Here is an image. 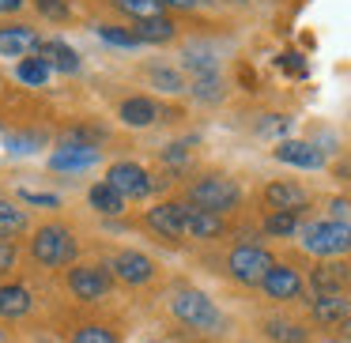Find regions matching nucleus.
<instances>
[{
	"mask_svg": "<svg viewBox=\"0 0 351 343\" xmlns=\"http://www.w3.org/2000/svg\"><path fill=\"white\" fill-rule=\"evenodd\" d=\"M272 155L280 162H287V166H298V170H321L325 166V155L313 144H306V140H283V144H276Z\"/></svg>",
	"mask_w": 351,
	"mask_h": 343,
	"instance_id": "16",
	"label": "nucleus"
},
{
	"mask_svg": "<svg viewBox=\"0 0 351 343\" xmlns=\"http://www.w3.org/2000/svg\"><path fill=\"white\" fill-rule=\"evenodd\" d=\"M117 121L129 125V129H147V125L159 121V106L147 94H129V99L117 102Z\"/></svg>",
	"mask_w": 351,
	"mask_h": 343,
	"instance_id": "13",
	"label": "nucleus"
},
{
	"mask_svg": "<svg viewBox=\"0 0 351 343\" xmlns=\"http://www.w3.org/2000/svg\"><path fill=\"white\" fill-rule=\"evenodd\" d=\"M99 34H102L106 42H114V46H125V49H136V46H140V38H136L132 31H121V27H110V23H102Z\"/></svg>",
	"mask_w": 351,
	"mask_h": 343,
	"instance_id": "34",
	"label": "nucleus"
},
{
	"mask_svg": "<svg viewBox=\"0 0 351 343\" xmlns=\"http://www.w3.org/2000/svg\"><path fill=\"white\" fill-rule=\"evenodd\" d=\"M0 343H8V335H4V328H0Z\"/></svg>",
	"mask_w": 351,
	"mask_h": 343,
	"instance_id": "43",
	"label": "nucleus"
},
{
	"mask_svg": "<svg viewBox=\"0 0 351 343\" xmlns=\"http://www.w3.org/2000/svg\"><path fill=\"white\" fill-rule=\"evenodd\" d=\"M16 242H4V238H0V279H4V275H12V268H16Z\"/></svg>",
	"mask_w": 351,
	"mask_h": 343,
	"instance_id": "35",
	"label": "nucleus"
},
{
	"mask_svg": "<svg viewBox=\"0 0 351 343\" xmlns=\"http://www.w3.org/2000/svg\"><path fill=\"white\" fill-rule=\"evenodd\" d=\"M80 253V242L72 234V227L49 219L42 227L31 230V260L38 268H69Z\"/></svg>",
	"mask_w": 351,
	"mask_h": 343,
	"instance_id": "1",
	"label": "nucleus"
},
{
	"mask_svg": "<svg viewBox=\"0 0 351 343\" xmlns=\"http://www.w3.org/2000/svg\"><path fill=\"white\" fill-rule=\"evenodd\" d=\"M144 223L159 238H182L185 234V200H162V204L147 207Z\"/></svg>",
	"mask_w": 351,
	"mask_h": 343,
	"instance_id": "11",
	"label": "nucleus"
},
{
	"mask_svg": "<svg viewBox=\"0 0 351 343\" xmlns=\"http://www.w3.org/2000/svg\"><path fill=\"white\" fill-rule=\"evenodd\" d=\"M223 215H212V212H200V207H189L185 204V234L189 238H200V242H212V238L223 234Z\"/></svg>",
	"mask_w": 351,
	"mask_h": 343,
	"instance_id": "20",
	"label": "nucleus"
},
{
	"mask_svg": "<svg viewBox=\"0 0 351 343\" xmlns=\"http://www.w3.org/2000/svg\"><path fill=\"white\" fill-rule=\"evenodd\" d=\"M27 8V0H0V16H16Z\"/></svg>",
	"mask_w": 351,
	"mask_h": 343,
	"instance_id": "39",
	"label": "nucleus"
},
{
	"mask_svg": "<svg viewBox=\"0 0 351 343\" xmlns=\"http://www.w3.org/2000/svg\"><path fill=\"white\" fill-rule=\"evenodd\" d=\"M34 57H42V61L49 64V72H80V57H76V49L69 46V42H61V38H42V46H38V53Z\"/></svg>",
	"mask_w": 351,
	"mask_h": 343,
	"instance_id": "19",
	"label": "nucleus"
},
{
	"mask_svg": "<svg viewBox=\"0 0 351 343\" xmlns=\"http://www.w3.org/2000/svg\"><path fill=\"white\" fill-rule=\"evenodd\" d=\"M69 343H121V340L106 325H80V328H72Z\"/></svg>",
	"mask_w": 351,
	"mask_h": 343,
	"instance_id": "29",
	"label": "nucleus"
},
{
	"mask_svg": "<svg viewBox=\"0 0 351 343\" xmlns=\"http://www.w3.org/2000/svg\"><path fill=\"white\" fill-rule=\"evenodd\" d=\"M42 46V34L27 23H4L0 27V57H8V61H27L34 57Z\"/></svg>",
	"mask_w": 351,
	"mask_h": 343,
	"instance_id": "10",
	"label": "nucleus"
},
{
	"mask_svg": "<svg viewBox=\"0 0 351 343\" xmlns=\"http://www.w3.org/2000/svg\"><path fill=\"white\" fill-rule=\"evenodd\" d=\"M272 264H276L272 253L261 249V245H234L230 257H227V272L234 275L238 283H245V287H257Z\"/></svg>",
	"mask_w": 351,
	"mask_h": 343,
	"instance_id": "6",
	"label": "nucleus"
},
{
	"mask_svg": "<svg viewBox=\"0 0 351 343\" xmlns=\"http://www.w3.org/2000/svg\"><path fill=\"white\" fill-rule=\"evenodd\" d=\"M162 159H167L170 166H185V162H189V155H185V147H182V144H170L167 151H162Z\"/></svg>",
	"mask_w": 351,
	"mask_h": 343,
	"instance_id": "38",
	"label": "nucleus"
},
{
	"mask_svg": "<svg viewBox=\"0 0 351 343\" xmlns=\"http://www.w3.org/2000/svg\"><path fill=\"white\" fill-rule=\"evenodd\" d=\"M87 204H91L99 215H121L125 212V200L117 196L106 181H95L91 189H87Z\"/></svg>",
	"mask_w": 351,
	"mask_h": 343,
	"instance_id": "23",
	"label": "nucleus"
},
{
	"mask_svg": "<svg viewBox=\"0 0 351 343\" xmlns=\"http://www.w3.org/2000/svg\"><path fill=\"white\" fill-rule=\"evenodd\" d=\"M147 84L159 87V91H167V94L189 91V84H185L182 72H178V68H167V64H152V68H147Z\"/></svg>",
	"mask_w": 351,
	"mask_h": 343,
	"instance_id": "24",
	"label": "nucleus"
},
{
	"mask_svg": "<svg viewBox=\"0 0 351 343\" xmlns=\"http://www.w3.org/2000/svg\"><path fill=\"white\" fill-rule=\"evenodd\" d=\"M42 132H12L8 136V151H16V155H31V151H38V144H42Z\"/></svg>",
	"mask_w": 351,
	"mask_h": 343,
	"instance_id": "33",
	"label": "nucleus"
},
{
	"mask_svg": "<svg viewBox=\"0 0 351 343\" xmlns=\"http://www.w3.org/2000/svg\"><path fill=\"white\" fill-rule=\"evenodd\" d=\"M34 309V294L23 283H4L0 287V317L4 320H19Z\"/></svg>",
	"mask_w": 351,
	"mask_h": 343,
	"instance_id": "17",
	"label": "nucleus"
},
{
	"mask_svg": "<svg viewBox=\"0 0 351 343\" xmlns=\"http://www.w3.org/2000/svg\"><path fill=\"white\" fill-rule=\"evenodd\" d=\"M106 185L121 200H147L152 189H155L152 174H147L140 162H114V166L106 170Z\"/></svg>",
	"mask_w": 351,
	"mask_h": 343,
	"instance_id": "7",
	"label": "nucleus"
},
{
	"mask_svg": "<svg viewBox=\"0 0 351 343\" xmlns=\"http://www.w3.org/2000/svg\"><path fill=\"white\" fill-rule=\"evenodd\" d=\"M19 196H23V204H34V207H49V212H53V207H61V200L53 196V192H19Z\"/></svg>",
	"mask_w": 351,
	"mask_h": 343,
	"instance_id": "36",
	"label": "nucleus"
},
{
	"mask_svg": "<svg viewBox=\"0 0 351 343\" xmlns=\"http://www.w3.org/2000/svg\"><path fill=\"white\" fill-rule=\"evenodd\" d=\"M162 8H182V12H189V8H197L200 0H159Z\"/></svg>",
	"mask_w": 351,
	"mask_h": 343,
	"instance_id": "40",
	"label": "nucleus"
},
{
	"mask_svg": "<svg viewBox=\"0 0 351 343\" xmlns=\"http://www.w3.org/2000/svg\"><path fill=\"white\" fill-rule=\"evenodd\" d=\"M140 38V46H162V42H170L178 34V27H174V19H167V16H159V19H144V23H136V31H132Z\"/></svg>",
	"mask_w": 351,
	"mask_h": 343,
	"instance_id": "22",
	"label": "nucleus"
},
{
	"mask_svg": "<svg viewBox=\"0 0 351 343\" xmlns=\"http://www.w3.org/2000/svg\"><path fill=\"white\" fill-rule=\"evenodd\" d=\"M91 166H99V147L84 144V140H61L57 151L49 155V170L53 174H87Z\"/></svg>",
	"mask_w": 351,
	"mask_h": 343,
	"instance_id": "8",
	"label": "nucleus"
},
{
	"mask_svg": "<svg viewBox=\"0 0 351 343\" xmlns=\"http://www.w3.org/2000/svg\"><path fill=\"white\" fill-rule=\"evenodd\" d=\"M189 94L197 102H219L223 99V79H219V72L215 76H197V79H189Z\"/></svg>",
	"mask_w": 351,
	"mask_h": 343,
	"instance_id": "28",
	"label": "nucleus"
},
{
	"mask_svg": "<svg viewBox=\"0 0 351 343\" xmlns=\"http://www.w3.org/2000/svg\"><path fill=\"white\" fill-rule=\"evenodd\" d=\"M328 207H332V219H340V215L348 212L351 204H348V200H332V204H328Z\"/></svg>",
	"mask_w": 351,
	"mask_h": 343,
	"instance_id": "41",
	"label": "nucleus"
},
{
	"mask_svg": "<svg viewBox=\"0 0 351 343\" xmlns=\"http://www.w3.org/2000/svg\"><path fill=\"white\" fill-rule=\"evenodd\" d=\"M265 204L272 207V212L302 215V207L310 204V196H306V189L295 185V181H272V185H265Z\"/></svg>",
	"mask_w": 351,
	"mask_h": 343,
	"instance_id": "14",
	"label": "nucleus"
},
{
	"mask_svg": "<svg viewBox=\"0 0 351 343\" xmlns=\"http://www.w3.org/2000/svg\"><path fill=\"white\" fill-rule=\"evenodd\" d=\"M64 283H69L72 298H80V302H102L114 290V275L102 264H72Z\"/></svg>",
	"mask_w": 351,
	"mask_h": 343,
	"instance_id": "5",
	"label": "nucleus"
},
{
	"mask_svg": "<svg viewBox=\"0 0 351 343\" xmlns=\"http://www.w3.org/2000/svg\"><path fill=\"white\" fill-rule=\"evenodd\" d=\"M16 76H19V84H27V87H46L49 64L42 61V57H27V61L16 64Z\"/></svg>",
	"mask_w": 351,
	"mask_h": 343,
	"instance_id": "26",
	"label": "nucleus"
},
{
	"mask_svg": "<svg viewBox=\"0 0 351 343\" xmlns=\"http://www.w3.org/2000/svg\"><path fill=\"white\" fill-rule=\"evenodd\" d=\"M106 268H110L114 279L129 283V287H144V283L155 279V260L147 257V253H140V249H117Z\"/></svg>",
	"mask_w": 351,
	"mask_h": 343,
	"instance_id": "9",
	"label": "nucleus"
},
{
	"mask_svg": "<svg viewBox=\"0 0 351 343\" xmlns=\"http://www.w3.org/2000/svg\"><path fill=\"white\" fill-rule=\"evenodd\" d=\"M310 313H313V320H317V325H340V320L348 317V298H340V294H317V298H313V305H310Z\"/></svg>",
	"mask_w": 351,
	"mask_h": 343,
	"instance_id": "21",
	"label": "nucleus"
},
{
	"mask_svg": "<svg viewBox=\"0 0 351 343\" xmlns=\"http://www.w3.org/2000/svg\"><path fill=\"white\" fill-rule=\"evenodd\" d=\"M185 204L189 207H200V212H212V215H223V212H234L242 204V185L230 181L223 174H208V177H197L185 192Z\"/></svg>",
	"mask_w": 351,
	"mask_h": 343,
	"instance_id": "2",
	"label": "nucleus"
},
{
	"mask_svg": "<svg viewBox=\"0 0 351 343\" xmlns=\"http://www.w3.org/2000/svg\"><path fill=\"white\" fill-rule=\"evenodd\" d=\"M265 332L272 335L276 343H310V335H306V328H298L295 320H268Z\"/></svg>",
	"mask_w": 351,
	"mask_h": 343,
	"instance_id": "30",
	"label": "nucleus"
},
{
	"mask_svg": "<svg viewBox=\"0 0 351 343\" xmlns=\"http://www.w3.org/2000/svg\"><path fill=\"white\" fill-rule=\"evenodd\" d=\"M261 287H265L268 298H276V302H295V298H302V275L295 272V268L287 264H272L268 268V275L261 279Z\"/></svg>",
	"mask_w": 351,
	"mask_h": 343,
	"instance_id": "12",
	"label": "nucleus"
},
{
	"mask_svg": "<svg viewBox=\"0 0 351 343\" xmlns=\"http://www.w3.org/2000/svg\"><path fill=\"white\" fill-rule=\"evenodd\" d=\"M234 4H250V0H234Z\"/></svg>",
	"mask_w": 351,
	"mask_h": 343,
	"instance_id": "44",
	"label": "nucleus"
},
{
	"mask_svg": "<svg viewBox=\"0 0 351 343\" xmlns=\"http://www.w3.org/2000/svg\"><path fill=\"white\" fill-rule=\"evenodd\" d=\"M27 230H31V212L19 207L16 200L0 196V238H4V242H16V238L27 234Z\"/></svg>",
	"mask_w": 351,
	"mask_h": 343,
	"instance_id": "18",
	"label": "nucleus"
},
{
	"mask_svg": "<svg viewBox=\"0 0 351 343\" xmlns=\"http://www.w3.org/2000/svg\"><path fill=\"white\" fill-rule=\"evenodd\" d=\"M280 64L291 72V76H306V61H302L298 53H283V57H280Z\"/></svg>",
	"mask_w": 351,
	"mask_h": 343,
	"instance_id": "37",
	"label": "nucleus"
},
{
	"mask_svg": "<svg viewBox=\"0 0 351 343\" xmlns=\"http://www.w3.org/2000/svg\"><path fill=\"white\" fill-rule=\"evenodd\" d=\"M114 8L125 12L129 19H136V23H144V19H159V16H162V4H159V0H114Z\"/></svg>",
	"mask_w": 351,
	"mask_h": 343,
	"instance_id": "25",
	"label": "nucleus"
},
{
	"mask_svg": "<svg viewBox=\"0 0 351 343\" xmlns=\"http://www.w3.org/2000/svg\"><path fill=\"white\" fill-rule=\"evenodd\" d=\"M170 313H174L182 325L197 328V332H215L223 325V313L204 290H193V287H178L170 294Z\"/></svg>",
	"mask_w": 351,
	"mask_h": 343,
	"instance_id": "3",
	"label": "nucleus"
},
{
	"mask_svg": "<svg viewBox=\"0 0 351 343\" xmlns=\"http://www.w3.org/2000/svg\"><path fill=\"white\" fill-rule=\"evenodd\" d=\"M34 8H38L42 19H49V23H69L72 19L69 0H34Z\"/></svg>",
	"mask_w": 351,
	"mask_h": 343,
	"instance_id": "32",
	"label": "nucleus"
},
{
	"mask_svg": "<svg viewBox=\"0 0 351 343\" xmlns=\"http://www.w3.org/2000/svg\"><path fill=\"white\" fill-rule=\"evenodd\" d=\"M298 238H302V249L313 253V257H343V253L351 249V223L343 219H321V223H306L302 230H298Z\"/></svg>",
	"mask_w": 351,
	"mask_h": 343,
	"instance_id": "4",
	"label": "nucleus"
},
{
	"mask_svg": "<svg viewBox=\"0 0 351 343\" xmlns=\"http://www.w3.org/2000/svg\"><path fill=\"white\" fill-rule=\"evenodd\" d=\"M310 287L317 290V294H340V290L351 287V268L343 264V260H325V264L313 268Z\"/></svg>",
	"mask_w": 351,
	"mask_h": 343,
	"instance_id": "15",
	"label": "nucleus"
},
{
	"mask_svg": "<svg viewBox=\"0 0 351 343\" xmlns=\"http://www.w3.org/2000/svg\"><path fill=\"white\" fill-rule=\"evenodd\" d=\"M340 332H343V335H348V340H351V313H348V317L340 320Z\"/></svg>",
	"mask_w": 351,
	"mask_h": 343,
	"instance_id": "42",
	"label": "nucleus"
},
{
	"mask_svg": "<svg viewBox=\"0 0 351 343\" xmlns=\"http://www.w3.org/2000/svg\"><path fill=\"white\" fill-rule=\"evenodd\" d=\"M295 230H298L295 212H272L265 219V234H272V238H287V234H295Z\"/></svg>",
	"mask_w": 351,
	"mask_h": 343,
	"instance_id": "31",
	"label": "nucleus"
},
{
	"mask_svg": "<svg viewBox=\"0 0 351 343\" xmlns=\"http://www.w3.org/2000/svg\"><path fill=\"white\" fill-rule=\"evenodd\" d=\"M182 68L189 72L193 79L197 76H215V72H219V61H215L212 53H204V49H189V53L182 57Z\"/></svg>",
	"mask_w": 351,
	"mask_h": 343,
	"instance_id": "27",
	"label": "nucleus"
}]
</instances>
